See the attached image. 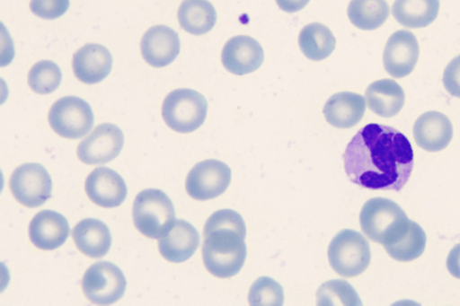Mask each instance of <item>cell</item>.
<instances>
[{
    "mask_svg": "<svg viewBox=\"0 0 460 306\" xmlns=\"http://www.w3.org/2000/svg\"><path fill=\"white\" fill-rule=\"evenodd\" d=\"M349 180L365 188L399 192L413 169L409 139L393 127L370 123L351 138L342 154Z\"/></svg>",
    "mask_w": 460,
    "mask_h": 306,
    "instance_id": "6da1fadb",
    "label": "cell"
},
{
    "mask_svg": "<svg viewBox=\"0 0 460 306\" xmlns=\"http://www.w3.org/2000/svg\"><path fill=\"white\" fill-rule=\"evenodd\" d=\"M246 226L243 217L232 209H220L207 220L202 244L206 269L218 278L235 275L243 266L247 249Z\"/></svg>",
    "mask_w": 460,
    "mask_h": 306,
    "instance_id": "7a4b0ae2",
    "label": "cell"
},
{
    "mask_svg": "<svg viewBox=\"0 0 460 306\" xmlns=\"http://www.w3.org/2000/svg\"><path fill=\"white\" fill-rule=\"evenodd\" d=\"M410 221L396 203L385 197L370 198L359 214L363 233L384 247L399 240L406 232Z\"/></svg>",
    "mask_w": 460,
    "mask_h": 306,
    "instance_id": "3957f363",
    "label": "cell"
},
{
    "mask_svg": "<svg viewBox=\"0 0 460 306\" xmlns=\"http://www.w3.org/2000/svg\"><path fill=\"white\" fill-rule=\"evenodd\" d=\"M135 227L146 237L160 238L175 221L172 200L161 189L146 188L135 197L132 206Z\"/></svg>",
    "mask_w": 460,
    "mask_h": 306,
    "instance_id": "277c9868",
    "label": "cell"
},
{
    "mask_svg": "<svg viewBox=\"0 0 460 306\" xmlns=\"http://www.w3.org/2000/svg\"><path fill=\"white\" fill-rule=\"evenodd\" d=\"M208 102L199 92L181 88L172 91L164 98L162 116L165 124L179 133H190L205 121Z\"/></svg>",
    "mask_w": 460,
    "mask_h": 306,
    "instance_id": "5b68a950",
    "label": "cell"
},
{
    "mask_svg": "<svg viewBox=\"0 0 460 306\" xmlns=\"http://www.w3.org/2000/svg\"><path fill=\"white\" fill-rule=\"evenodd\" d=\"M332 268L343 277H355L368 267L371 252L367 240L358 232L344 229L339 232L328 247Z\"/></svg>",
    "mask_w": 460,
    "mask_h": 306,
    "instance_id": "8992f818",
    "label": "cell"
},
{
    "mask_svg": "<svg viewBox=\"0 0 460 306\" xmlns=\"http://www.w3.org/2000/svg\"><path fill=\"white\" fill-rule=\"evenodd\" d=\"M48 118L55 133L68 139L85 136L94 121L91 106L76 96H65L56 101L49 111Z\"/></svg>",
    "mask_w": 460,
    "mask_h": 306,
    "instance_id": "52a82bcc",
    "label": "cell"
},
{
    "mask_svg": "<svg viewBox=\"0 0 460 306\" xmlns=\"http://www.w3.org/2000/svg\"><path fill=\"white\" fill-rule=\"evenodd\" d=\"M126 286L127 281L120 268L109 261H99L90 266L82 279L85 297L98 305H109L119 301Z\"/></svg>",
    "mask_w": 460,
    "mask_h": 306,
    "instance_id": "ba28073f",
    "label": "cell"
},
{
    "mask_svg": "<svg viewBox=\"0 0 460 306\" xmlns=\"http://www.w3.org/2000/svg\"><path fill=\"white\" fill-rule=\"evenodd\" d=\"M9 188L19 203L34 208L51 197L52 180L41 164L29 162L14 169L9 179Z\"/></svg>",
    "mask_w": 460,
    "mask_h": 306,
    "instance_id": "9c48e42d",
    "label": "cell"
},
{
    "mask_svg": "<svg viewBox=\"0 0 460 306\" xmlns=\"http://www.w3.org/2000/svg\"><path fill=\"white\" fill-rule=\"evenodd\" d=\"M232 172L225 162L208 159L197 164L189 171L185 188L193 199L205 201L223 194L231 181Z\"/></svg>",
    "mask_w": 460,
    "mask_h": 306,
    "instance_id": "30bf717a",
    "label": "cell"
},
{
    "mask_svg": "<svg viewBox=\"0 0 460 306\" xmlns=\"http://www.w3.org/2000/svg\"><path fill=\"white\" fill-rule=\"evenodd\" d=\"M124 144L121 129L111 123L98 125L77 146L79 160L89 165L107 163L115 159Z\"/></svg>",
    "mask_w": 460,
    "mask_h": 306,
    "instance_id": "8fae6325",
    "label": "cell"
},
{
    "mask_svg": "<svg viewBox=\"0 0 460 306\" xmlns=\"http://www.w3.org/2000/svg\"><path fill=\"white\" fill-rule=\"evenodd\" d=\"M419 54L415 35L409 31L399 30L386 41L383 53L384 67L392 77H405L414 69Z\"/></svg>",
    "mask_w": 460,
    "mask_h": 306,
    "instance_id": "7c38bea8",
    "label": "cell"
},
{
    "mask_svg": "<svg viewBox=\"0 0 460 306\" xmlns=\"http://www.w3.org/2000/svg\"><path fill=\"white\" fill-rule=\"evenodd\" d=\"M263 59L262 47L255 39L247 35H237L229 39L221 53L224 67L236 75L257 70Z\"/></svg>",
    "mask_w": 460,
    "mask_h": 306,
    "instance_id": "4fadbf2b",
    "label": "cell"
},
{
    "mask_svg": "<svg viewBox=\"0 0 460 306\" xmlns=\"http://www.w3.org/2000/svg\"><path fill=\"white\" fill-rule=\"evenodd\" d=\"M84 189L94 204L105 208L120 205L128 192L122 177L108 167H98L91 171L85 179Z\"/></svg>",
    "mask_w": 460,
    "mask_h": 306,
    "instance_id": "5bb4252c",
    "label": "cell"
},
{
    "mask_svg": "<svg viewBox=\"0 0 460 306\" xmlns=\"http://www.w3.org/2000/svg\"><path fill=\"white\" fill-rule=\"evenodd\" d=\"M178 33L165 25H155L144 34L140 49L145 61L155 67L170 65L180 53Z\"/></svg>",
    "mask_w": 460,
    "mask_h": 306,
    "instance_id": "9a60e30c",
    "label": "cell"
},
{
    "mask_svg": "<svg viewBox=\"0 0 460 306\" xmlns=\"http://www.w3.org/2000/svg\"><path fill=\"white\" fill-rule=\"evenodd\" d=\"M72 67L79 81L86 84H94L102 81L111 73L112 57L104 46L87 43L74 54Z\"/></svg>",
    "mask_w": 460,
    "mask_h": 306,
    "instance_id": "2e32d148",
    "label": "cell"
},
{
    "mask_svg": "<svg viewBox=\"0 0 460 306\" xmlns=\"http://www.w3.org/2000/svg\"><path fill=\"white\" fill-rule=\"evenodd\" d=\"M199 244L196 228L183 219H176L158 241V249L164 258L181 263L189 259Z\"/></svg>",
    "mask_w": 460,
    "mask_h": 306,
    "instance_id": "e0dca14e",
    "label": "cell"
},
{
    "mask_svg": "<svg viewBox=\"0 0 460 306\" xmlns=\"http://www.w3.org/2000/svg\"><path fill=\"white\" fill-rule=\"evenodd\" d=\"M69 224L61 214L53 210H42L36 214L29 224L31 243L43 250H53L66 240Z\"/></svg>",
    "mask_w": 460,
    "mask_h": 306,
    "instance_id": "ac0fdd59",
    "label": "cell"
},
{
    "mask_svg": "<svg viewBox=\"0 0 460 306\" xmlns=\"http://www.w3.org/2000/svg\"><path fill=\"white\" fill-rule=\"evenodd\" d=\"M412 134L416 144L428 152L445 149L453 137V127L443 113L431 110L421 114L415 121Z\"/></svg>",
    "mask_w": 460,
    "mask_h": 306,
    "instance_id": "d6986e66",
    "label": "cell"
},
{
    "mask_svg": "<svg viewBox=\"0 0 460 306\" xmlns=\"http://www.w3.org/2000/svg\"><path fill=\"white\" fill-rule=\"evenodd\" d=\"M366 101L362 95L351 92H340L332 95L323 106L326 121L337 128H349L363 118Z\"/></svg>",
    "mask_w": 460,
    "mask_h": 306,
    "instance_id": "ffe728a7",
    "label": "cell"
},
{
    "mask_svg": "<svg viewBox=\"0 0 460 306\" xmlns=\"http://www.w3.org/2000/svg\"><path fill=\"white\" fill-rule=\"evenodd\" d=\"M72 237L79 251L93 258L105 256L111 245L108 226L95 218H85L77 223L72 230Z\"/></svg>",
    "mask_w": 460,
    "mask_h": 306,
    "instance_id": "44dd1931",
    "label": "cell"
},
{
    "mask_svg": "<svg viewBox=\"0 0 460 306\" xmlns=\"http://www.w3.org/2000/svg\"><path fill=\"white\" fill-rule=\"evenodd\" d=\"M365 96L369 109L383 118L398 114L405 101V94L401 85L388 78L370 83Z\"/></svg>",
    "mask_w": 460,
    "mask_h": 306,
    "instance_id": "7402d4cb",
    "label": "cell"
},
{
    "mask_svg": "<svg viewBox=\"0 0 460 306\" xmlns=\"http://www.w3.org/2000/svg\"><path fill=\"white\" fill-rule=\"evenodd\" d=\"M439 10L438 0H394L392 14L406 28H424L435 21Z\"/></svg>",
    "mask_w": 460,
    "mask_h": 306,
    "instance_id": "603a6c76",
    "label": "cell"
},
{
    "mask_svg": "<svg viewBox=\"0 0 460 306\" xmlns=\"http://www.w3.org/2000/svg\"><path fill=\"white\" fill-rule=\"evenodd\" d=\"M177 16L180 26L192 35L208 32L217 22V12L208 0H183Z\"/></svg>",
    "mask_w": 460,
    "mask_h": 306,
    "instance_id": "cb8c5ba5",
    "label": "cell"
},
{
    "mask_svg": "<svg viewBox=\"0 0 460 306\" xmlns=\"http://www.w3.org/2000/svg\"><path fill=\"white\" fill-rule=\"evenodd\" d=\"M335 44L336 39L331 30L320 22L304 26L298 36L302 53L313 61L327 58L333 51Z\"/></svg>",
    "mask_w": 460,
    "mask_h": 306,
    "instance_id": "d4e9b609",
    "label": "cell"
},
{
    "mask_svg": "<svg viewBox=\"0 0 460 306\" xmlns=\"http://www.w3.org/2000/svg\"><path fill=\"white\" fill-rule=\"evenodd\" d=\"M347 13L350 22L357 28L373 31L386 21L389 6L385 0H350Z\"/></svg>",
    "mask_w": 460,
    "mask_h": 306,
    "instance_id": "484cf974",
    "label": "cell"
},
{
    "mask_svg": "<svg viewBox=\"0 0 460 306\" xmlns=\"http://www.w3.org/2000/svg\"><path fill=\"white\" fill-rule=\"evenodd\" d=\"M426 240L423 229L411 220L406 232L395 242L384 248L392 258L408 262L421 256L425 249Z\"/></svg>",
    "mask_w": 460,
    "mask_h": 306,
    "instance_id": "4316f807",
    "label": "cell"
},
{
    "mask_svg": "<svg viewBox=\"0 0 460 306\" xmlns=\"http://www.w3.org/2000/svg\"><path fill=\"white\" fill-rule=\"evenodd\" d=\"M317 304L321 306L349 305L358 306L362 302L354 288L344 280H331L318 289Z\"/></svg>",
    "mask_w": 460,
    "mask_h": 306,
    "instance_id": "83f0119b",
    "label": "cell"
},
{
    "mask_svg": "<svg viewBox=\"0 0 460 306\" xmlns=\"http://www.w3.org/2000/svg\"><path fill=\"white\" fill-rule=\"evenodd\" d=\"M62 79L58 66L50 60H41L34 64L28 74V83L31 89L39 94L53 92Z\"/></svg>",
    "mask_w": 460,
    "mask_h": 306,
    "instance_id": "f1b7e54d",
    "label": "cell"
},
{
    "mask_svg": "<svg viewBox=\"0 0 460 306\" xmlns=\"http://www.w3.org/2000/svg\"><path fill=\"white\" fill-rule=\"evenodd\" d=\"M248 302L252 306H280L284 302L281 285L269 276H261L252 284Z\"/></svg>",
    "mask_w": 460,
    "mask_h": 306,
    "instance_id": "f546056e",
    "label": "cell"
},
{
    "mask_svg": "<svg viewBox=\"0 0 460 306\" xmlns=\"http://www.w3.org/2000/svg\"><path fill=\"white\" fill-rule=\"evenodd\" d=\"M69 7V0H31L30 9L37 16L53 20L62 16Z\"/></svg>",
    "mask_w": 460,
    "mask_h": 306,
    "instance_id": "4dcf8cb0",
    "label": "cell"
},
{
    "mask_svg": "<svg viewBox=\"0 0 460 306\" xmlns=\"http://www.w3.org/2000/svg\"><path fill=\"white\" fill-rule=\"evenodd\" d=\"M442 82L449 94L460 98V55L454 57L445 67Z\"/></svg>",
    "mask_w": 460,
    "mask_h": 306,
    "instance_id": "1f68e13d",
    "label": "cell"
},
{
    "mask_svg": "<svg viewBox=\"0 0 460 306\" xmlns=\"http://www.w3.org/2000/svg\"><path fill=\"white\" fill-rule=\"evenodd\" d=\"M447 267L451 275L460 279V243L450 250L447 258Z\"/></svg>",
    "mask_w": 460,
    "mask_h": 306,
    "instance_id": "d6a6232c",
    "label": "cell"
},
{
    "mask_svg": "<svg viewBox=\"0 0 460 306\" xmlns=\"http://www.w3.org/2000/svg\"><path fill=\"white\" fill-rule=\"evenodd\" d=\"M310 0H276L278 6L284 12L296 13L302 10Z\"/></svg>",
    "mask_w": 460,
    "mask_h": 306,
    "instance_id": "836d02e7",
    "label": "cell"
}]
</instances>
